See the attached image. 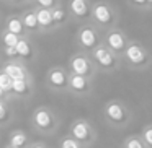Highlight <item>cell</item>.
I'll return each instance as SVG.
<instances>
[{"instance_id": "7a4b0ae2", "label": "cell", "mask_w": 152, "mask_h": 148, "mask_svg": "<svg viewBox=\"0 0 152 148\" xmlns=\"http://www.w3.org/2000/svg\"><path fill=\"white\" fill-rule=\"evenodd\" d=\"M69 135L72 138H75L83 148L92 147L96 142V132L87 119H75L70 125Z\"/></svg>"}, {"instance_id": "44dd1931", "label": "cell", "mask_w": 152, "mask_h": 148, "mask_svg": "<svg viewBox=\"0 0 152 148\" xmlns=\"http://www.w3.org/2000/svg\"><path fill=\"white\" fill-rule=\"evenodd\" d=\"M8 31L10 33H13V34H20L21 31H23V23H21L18 18H12L10 21H8Z\"/></svg>"}, {"instance_id": "ffe728a7", "label": "cell", "mask_w": 152, "mask_h": 148, "mask_svg": "<svg viewBox=\"0 0 152 148\" xmlns=\"http://www.w3.org/2000/svg\"><path fill=\"white\" fill-rule=\"evenodd\" d=\"M59 148H83V147L75 140V138H72V137L69 135V137H64L62 140H61Z\"/></svg>"}, {"instance_id": "4fadbf2b", "label": "cell", "mask_w": 152, "mask_h": 148, "mask_svg": "<svg viewBox=\"0 0 152 148\" xmlns=\"http://www.w3.org/2000/svg\"><path fill=\"white\" fill-rule=\"evenodd\" d=\"M70 10L77 17H85L88 13V5H87L85 0H72L70 2Z\"/></svg>"}, {"instance_id": "30bf717a", "label": "cell", "mask_w": 152, "mask_h": 148, "mask_svg": "<svg viewBox=\"0 0 152 148\" xmlns=\"http://www.w3.org/2000/svg\"><path fill=\"white\" fill-rule=\"evenodd\" d=\"M79 43L83 49L87 51H93L96 46H98V36L96 33L92 30V28H83L79 33Z\"/></svg>"}, {"instance_id": "83f0119b", "label": "cell", "mask_w": 152, "mask_h": 148, "mask_svg": "<svg viewBox=\"0 0 152 148\" xmlns=\"http://www.w3.org/2000/svg\"><path fill=\"white\" fill-rule=\"evenodd\" d=\"M38 4H39L41 7H51V5L54 4V0H38Z\"/></svg>"}, {"instance_id": "484cf974", "label": "cell", "mask_w": 152, "mask_h": 148, "mask_svg": "<svg viewBox=\"0 0 152 148\" xmlns=\"http://www.w3.org/2000/svg\"><path fill=\"white\" fill-rule=\"evenodd\" d=\"M5 54H7L8 57H15V56H18L17 47H5Z\"/></svg>"}, {"instance_id": "9c48e42d", "label": "cell", "mask_w": 152, "mask_h": 148, "mask_svg": "<svg viewBox=\"0 0 152 148\" xmlns=\"http://www.w3.org/2000/svg\"><path fill=\"white\" fill-rule=\"evenodd\" d=\"M105 46L108 47L111 52H115L116 56H123L126 47H128L129 44L126 43V38L123 36V33H119V31H111V33H108V36H106Z\"/></svg>"}, {"instance_id": "52a82bcc", "label": "cell", "mask_w": 152, "mask_h": 148, "mask_svg": "<svg viewBox=\"0 0 152 148\" xmlns=\"http://www.w3.org/2000/svg\"><path fill=\"white\" fill-rule=\"evenodd\" d=\"M69 91L75 96H80V98H87L93 91V83L87 77L70 73L69 75Z\"/></svg>"}, {"instance_id": "2e32d148", "label": "cell", "mask_w": 152, "mask_h": 148, "mask_svg": "<svg viewBox=\"0 0 152 148\" xmlns=\"http://www.w3.org/2000/svg\"><path fill=\"white\" fill-rule=\"evenodd\" d=\"M28 142V137L23 134V132H15L10 138V145L13 148H23Z\"/></svg>"}, {"instance_id": "5b68a950", "label": "cell", "mask_w": 152, "mask_h": 148, "mask_svg": "<svg viewBox=\"0 0 152 148\" xmlns=\"http://www.w3.org/2000/svg\"><path fill=\"white\" fill-rule=\"evenodd\" d=\"M70 73L74 75H80V77H87V78L92 80L93 75L96 73V69H95V64L88 59L87 56H74L70 59Z\"/></svg>"}, {"instance_id": "cb8c5ba5", "label": "cell", "mask_w": 152, "mask_h": 148, "mask_svg": "<svg viewBox=\"0 0 152 148\" xmlns=\"http://www.w3.org/2000/svg\"><path fill=\"white\" fill-rule=\"evenodd\" d=\"M18 36L17 34H13V33H5V36H4V43H5V46L7 47H17V44H18Z\"/></svg>"}, {"instance_id": "4316f807", "label": "cell", "mask_w": 152, "mask_h": 148, "mask_svg": "<svg viewBox=\"0 0 152 148\" xmlns=\"http://www.w3.org/2000/svg\"><path fill=\"white\" fill-rule=\"evenodd\" d=\"M5 117H7V109H5L4 103H0V121H4Z\"/></svg>"}, {"instance_id": "6da1fadb", "label": "cell", "mask_w": 152, "mask_h": 148, "mask_svg": "<svg viewBox=\"0 0 152 148\" xmlns=\"http://www.w3.org/2000/svg\"><path fill=\"white\" fill-rule=\"evenodd\" d=\"M103 119L108 124V127L115 130H124L132 122V111L129 106L121 99H110L103 106Z\"/></svg>"}, {"instance_id": "e0dca14e", "label": "cell", "mask_w": 152, "mask_h": 148, "mask_svg": "<svg viewBox=\"0 0 152 148\" xmlns=\"http://www.w3.org/2000/svg\"><path fill=\"white\" fill-rule=\"evenodd\" d=\"M141 138L144 140V143L147 145L149 148H152V124H147L142 127V130L139 132Z\"/></svg>"}, {"instance_id": "9a60e30c", "label": "cell", "mask_w": 152, "mask_h": 148, "mask_svg": "<svg viewBox=\"0 0 152 148\" xmlns=\"http://www.w3.org/2000/svg\"><path fill=\"white\" fill-rule=\"evenodd\" d=\"M36 17H38V23H39L41 26H51V25L54 23L53 12H49L48 8H41V10L36 13Z\"/></svg>"}, {"instance_id": "7402d4cb", "label": "cell", "mask_w": 152, "mask_h": 148, "mask_svg": "<svg viewBox=\"0 0 152 148\" xmlns=\"http://www.w3.org/2000/svg\"><path fill=\"white\" fill-rule=\"evenodd\" d=\"M0 88L4 90V91H8V90L13 88V78L7 75V73H0Z\"/></svg>"}, {"instance_id": "603a6c76", "label": "cell", "mask_w": 152, "mask_h": 148, "mask_svg": "<svg viewBox=\"0 0 152 148\" xmlns=\"http://www.w3.org/2000/svg\"><path fill=\"white\" fill-rule=\"evenodd\" d=\"M23 25L26 28H30V30H34V28L38 26V17H36V13H28L26 17L23 18Z\"/></svg>"}, {"instance_id": "ac0fdd59", "label": "cell", "mask_w": 152, "mask_h": 148, "mask_svg": "<svg viewBox=\"0 0 152 148\" xmlns=\"http://www.w3.org/2000/svg\"><path fill=\"white\" fill-rule=\"evenodd\" d=\"M17 52H18V56H21V57H30L31 56V46L26 43V41H23V39H20L18 41V44H17Z\"/></svg>"}, {"instance_id": "5bb4252c", "label": "cell", "mask_w": 152, "mask_h": 148, "mask_svg": "<svg viewBox=\"0 0 152 148\" xmlns=\"http://www.w3.org/2000/svg\"><path fill=\"white\" fill-rule=\"evenodd\" d=\"M5 73L13 80H25V77H26L25 70L20 65H17V64H10V65L5 67Z\"/></svg>"}, {"instance_id": "8fae6325", "label": "cell", "mask_w": 152, "mask_h": 148, "mask_svg": "<svg viewBox=\"0 0 152 148\" xmlns=\"http://www.w3.org/2000/svg\"><path fill=\"white\" fill-rule=\"evenodd\" d=\"M93 17H95V20L102 25H110L113 21L111 12H110L108 7H105V5H96L95 10H93Z\"/></svg>"}, {"instance_id": "d6986e66", "label": "cell", "mask_w": 152, "mask_h": 148, "mask_svg": "<svg viewBox=\"0 0 152 148\" xmlns=\"http://www.w3.org/2000/svg\"><path fill=\"white\" fill-rule=\"evenodd\" d=\"M28 83L26 80H13V88L12 91H15L17 95H26L28 93Z\"/></svg>"}, {"instance_id": "d6a6232c", "label": "cell", "mask_w": 152, "mask_h": 148, "mask_svg": "<svg viewBox=\"0 0 152 148\" xmlns=\"http://www.w3.org/2000/svg\"><path fill=\"white\" fill-rule=\"evenodd\" d=\"M10 148H13V147H10Z\"/></svg>"}, {"instance_id": "f546056e", "label": "cell", "mask_w": 152, "mask_h": 148, "mask_svg": "<svg viewBox=\"0 0 152 148\" xmlns=\"http://www.w3.org/2000/svg\"><path fill=\"white\" fill-rule=\"evenodd\" d=\"M33 148H46V147H44V145H41V143H38V145H34Z\"/></svg>"}, {"instance_id": "4dcf8cb0", "label": "cell", "mask_w": 152, "mask_h": 148, "mask_svg": "<svg viewBox=\"0 0 152 148\" xmlns=\"http://www.w3.org/2000/svg\"><path fill=\"white\" fill-rule=\"evenodd\" d=\"M2 96H4V90L0 88V98H2Z\"/></svg>"}, {"instance_id": "d4e9b609", "label": "cell", "mask_w": 152, "mask_h": 148, "mask_svg": "<svg viewBox=\"0 0 152 148\" xmlns=\"http://www.w3.org/2000/svg\"><path fill=\"white\" fill-rule=\"evenodd\" d=\"M53 20L56 21V23H61V21L66 20V12L61 10V8H56V10L53 12Z\"/></svg>"}, {"instance_id": "277c9868", "label": "cell", "mask_w": 152, "mask_h": 148, "mask_svg": "<svg viewBox=\"0 0 152 148\" xmlns=\"http://www.w3.org/2000/svg\"><path fill=\"white\" fill-rule=\"evenodd\" d=\"M123 57L128 62V65L134 70H145L151 65V56H149V52L137 43L129 44L126 47Z\"/></svg>"}, {"instance_id": "ba28073f", "label": "cell", "mask_w": 152, "mask_h": 148, "mask_svg": "<svg viewBox=\"0 0 152 148\" xmlns=\"http://www.w3.org/2000/svg\"><path fill=\"white\" fill-rule=\"evenodd\" d=\"M48 85L53 90L64 91L69 90V75L64 69H53L48 73Z\"/></svg>"}, {"instance_id": "7c38bea8", "label": "cell", "mask_w": 152, "mask_h": 148, "mask_svg": "<svg viewBox=\"0 0 152 148\" xmlns=\"http://www.w3.org/2000/svg\"><path fill=\"white\" fill-rule=\"evenodd\" d=\"M121 148H149L147 145L144 143V140L141 138V135L136 134V135H129L123 140Z\"/></svg>"}, {"instance_id": "3957f363", "label": "cell", "mask_w": 152, "mask_h": 148, "mask_svg": "<svg viewBox=\"0 0 152 148\" xmlns=\"http://www.w3.org/2000/svg\"><path fill=\"white\" fill-rule=\"evenodd\" d=\"M92 59H93V64H95L96 69L105 73H113L119 67L118 56L115 52H111L106 46H96L92 51Z\"/></svg>"}, {"instance_id": "f1b7e54d", "label": "cell", "mask_w": 152, "mask_h": 148, "mask_svg": "<svg viewBox=\"0 0 152 148\" xmlns=\"http://www.w3.org/2000/svg\"><path fill=\"white\" fill-rule=\"evenodd\" d=\"M147 0H134V4H137V5H144Z\"/></svg>"}, {"instance_id": "8992f818", "label": "cell", "mask_w": 152, "mask_h": 148, "mask_svg": "<svg viewBox=\"0 0 152 148\" xmlns=\"http://www.w3.org/2000/svg\"><path fill=\"white\" fill-rule=\"evenodd\" d=\"M33 124L38 130L44 132V134H51V132L57 127V121H56V117H54V114L46 108H39V109L34 111Z\"/></svg>"}, {"instance_id": "1f68e13d", "label": "cell", "mask_w": 152, "mask_h": 148, "mask_svg": "<svg viewBox=\"0 0 152 148\" xmlns=\"http://www.w3.org/2000/svg\"><path fill=\"white\" fill-rule=\"evenodd\" d=\"M147 4H152V0H147Z\"/></svg>"}]
</instances>
